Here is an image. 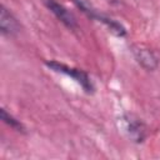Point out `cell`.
Returning <instances> with one entry per match:
<instances>
[{
    "label": "cell",
    "mask_w": 160,
    "mask_h": 160,
    "mask_svg": "<svg viewBox=\"0 0 160 160\" xmlns=\"http://www.w3.org/2000/svg\"><path fill=\"white\" fill-rule=\"evenodd\" d=\"M118 124H119L120 131L130 141H132L135 144L142 142L146 139V136H148L146 125L144 124V121L140 118H138L134 114H130V112L122 114L119 118Z\"/></svg>",
    "instance_id": "obj_1"
},
{
    "label": "cell",
    "mask_w": 160,
    "mask_h": 160,
    "mask_svg": "<svg viewBox=\"0 0 160 160\" xmlns=\"http://www.w3.org/2000/svg\"><path fill=\"white\" fill-rule=\"evenodd\" d=\"M72 2L89 18V19H92V20H96L99 22H102L108 29L109 31H111L114 35L116 36H125L126 35V29L116 20L106 16L105 14L100 12L91 2L90 0H72Z\"/></svg>",
    "instance_id": "obj_2"
},
{
    "label": "cell",
    "mask_w": 160,
    "mask_h": 160,
    "mask_svg": "<svg viewBox=\"0 0 160 160\" xmlns=\"http://www.w3.org/2000/svg\"><path fill=\"white\" fill-rule=\"evenodd\" d=\"M45 65L49 69H51V70H54L56 72H61V74H64L66 76L72 78L78 84H80V86L84 89L85 92H88V94H92L94 92V90H95L94 84H92L90 76L84 70L76 69V68H72V66H69V65L62 64V62H59L56 60H50V61L46 60L45 61Z\"/></svg>",
    "instance_id": "obj_3"
},
{
    "label": "cell",
    "mask_w": 160,
    "mask_h": 160,
    "mask_svg": "<svg viewBox=\"0 0 160 160\" xmlns=\"http://www.w3.org/2000/svg\"><path fill=\"white\" fill-rule=\"evenodd\" d=\"M42 2L55 15V18L59 21H61L68 29H70V30H76L78 29L79 25H78L76 18L61 2H59L58 0H42Z\"/></svg>",
    "instance_id": "obj_4"
},
{
    "label": "cell",
    "mask_w": 160,
    "mask_h": 160,
    "mask_svg": "<svg viewBox=\"0 0 160 160\" xmlns=\"http://www.w3.org/2000/svg\"><path fill=\"white\" fill-rule=\"evenodd\" d=\"M0 9H1L0 10V31H1V34L8 38L15 36L21 29L20 22L14 16V14L9 9H6L4 5H1Z\"/></svg>",
    "instance_id": "obj_5"
},
{
    "label": "cell",
    "mask_w": 160,
    "mask_h": 160,
    "mask_svg": "<svg viewBox=\"0 0 160 160\" xmlns=\"http://www.w3.org/2000/svg\"><path fill=\"white\" fill-rule=\"evenodd\" d=\"M132 54L136 59V61L146 70H154L158 66V59L155 54L142 46H134L132 48Z\"/></svg>",
    "instance_id": "obj_6"
},
{
    "label": "cell",
    "mask_w": 160,
    "mask_h": 160,
    "mask_svg": "<svg viewBox=\"0 0 160 160\" xmlns=\"http://www.w3.org/2000/svg\"><path fill=\"white\" fill-rule=\"evenodd\" d=\"M0 115H1V120H2L6 125H9L11 129H14V130H16V131H19V132H25V126H24V124H22L20 120L15 119L10 112H8L6 109L2 108L1 111H0Z\"/></svg>",
    "instance_id": "obj_7"
}]
</instances>
